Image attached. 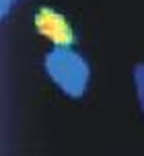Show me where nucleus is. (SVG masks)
Listing matches in <instances>:
<instances>
[{
	"instance_id": "obj_2",
	"label": "nucleus",
	"mask_w": 144,
	"mask_h": 156,
	"mask_svg": "<svg viewBox=\"0 0 144 156\" xmlns=\"http://www.w3.org/2000/svg\"><path fill=\"white\" fill-rule=\"evenodd\" d=\"M35 29L45 39H49L54 47H72L74 31L68 19L54 8H39L35 12Z\"/></svg>"
},
{
	"instance_id": "obj_4",
	"label": "nucleus",
	"mask_w": 144,
	"mask_h": 156,
	"mask_svg": "<svg viewBox=\"0 0 144 156\" xmlns=\"http://www.w3.org/2000/svg\"><path fill=\"white\" fill-rule=\"evenodd\" d=\"M16 2H19V0H0V15L6 16V15H8V10L15 6Z\"/></svg>"
},
{
	"instance_id": "obj_1",
	"label": "nucleus",
	"mask_w": 144,
	"mask_h": 156,
	"mask_svg": "<svg viewBox=\"0 0 144 156\" xmlns=\"http://www.w3.org/2000/svg\"><path fill=\"white\" fill-rule=\"evenodd\" d=\"M45 74L52 78V82L70 99H80L87 93L88 80H91V68L85 55L78 54L72 47H52L45 60Z\"/></svg>"
},
{
	"instance_id": "obj_3",
	"label": "nucleus",
	"mask_w": 144,
	"mask_h": 156,
	"mask_svg": "<svg viewBox=\"0 0 144 156\" xmlns=\"http://www.w3.org/2000/svg\"><path fill=\"white\" fill-rule=\"evenodd\" d=\"M134 84H136V94H138V101H140V107L144 111V64H138L134 68Z\"/></svg>"
}]
</instances>
